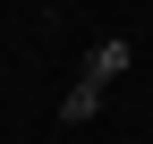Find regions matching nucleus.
I'll use <instances>...</instances> for the list:
<instances>
[{
	"label": "nucleus",
	"instance_id": "f257e3e1",
	"mask_svg": "<svg viewBox=\"0 0 153 144\" xmlns=\"http://www.w3.org/2000/svg\"><path fill=\"white\" fill-rule=\"evenodd\" d=\"M128 60H136V43H128V34H102V43L85 51V68H76V85H94V93H111V85L128 76Z\"/></svg>",
	"mask_w": 153,
	"mask_h": 144
},
{
	"label": "nucleus",
	"instance_id": "f03ea898",
	"mask_svg": "<svg viewBox=\"0 0 153 144\" xmlns=\"http://www.w3.org/2000/svg\"><path fill=\"white\" fill-rule=\"evenodd\" d=\"M94 110H102V93H94V85H68V93H60V127H85Z\"/></svg>",
	"mask_w": 153,
	"mask_h": 144
}]
</instances>
